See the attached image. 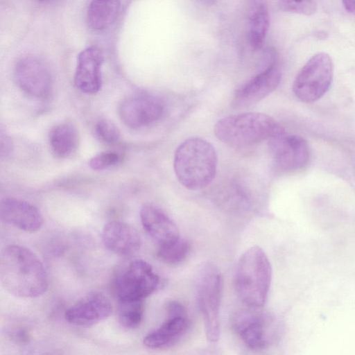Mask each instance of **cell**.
<instances>
[{
  "label": "cell",
  "mask_w": 355,
  "mask_h": 355,
  "mask_svg": "<svg viewBox=\"0 0 355 355\" xmlns=\"http://www.w3.org/2000/svg\"><path fill=\"white\" fill-rule=\"evenodd\" d=\"M334 64L330 55L318 53L312 56L297 74L293 92L296 98L311 103L322 98L331 87Z\"/></svg>",
  "instance_id": "52a82bcc"
},
{
  "label": "cell",
  "mask_w": 355,
  "mask_h": 355,
  "mask_svg": "<svg viewBox=\"0 0 355 355\" xmlns=\"http://www.w3.org/2000/svg\"><path fill=\"white\" fill-rule=\"evenodd\" d=\"M268 147L275 167L291 173L304 168L310 158V149L302 137L285 130L268 139Z\"/></svg>",
  "instance_id": "9c48e42d"
},
{
  "label": "cell",
  "mask_w": 355,
  "mask_h": 355,
  "mask_svg": "<svg viewBox=\"0 0 355 355\" xmlns=\"http://www.w3.org/2000/svg\"><path fill=\"white\" fill-rule=\"evenodd\" d=\"M166 320L144 338V345L150 349L169 347L185 334L189 320L185 308L178 301H170L166 305Z\"/></svg>",
  "instance_id": "8fae6325"
},
{
  "label": "cell",
  "mask_w": 355,
  "mask_h": 355,
  "mask_svg": "<svg viewBox=\"0 0 355 355\" xmlns=\"http://www.w3.org/2000/svg\"><path fill=\"white\" fill-rule=\"evenodd\" d=\"M270 19L266 6L261 3L250 17L248 38L252 48H262L269 28Z\"/></svg>",
  "instance_id": "44dd1931"
},
{
  "label": "cell",
  "mask_w": 355,
  "mask_h": 355,
  "mask_svg": "<svg viewBox=\"0 0 355 355\" xmlns=\"http://www.w3.org/2000/svg\"><path fill=\"white\" fill-rule=\"evenodd\" d=\"M102 241L107 249L122 257L135 254L141 245L137 231L128 223L119 220L110 221L104 226Z\"/></svg>",
  "instance_id": "e0dca14e"
},
{
  "label": "cell",
  "mask_w": 355,
  "mask_h": 355,
  "mask_svg": "<svg viewBox=\"0 0 355 355\" xmlns=\"http://www.w3.org/2000/svg\"><path fill=\"white\" fill-rule=\"evenodd\" d=\"M272 280V267L265 252L259 246L248 249L240 257L234 276L239 299L247 306L262 307Z\"/></svg>",
  "instance_id": "3957f363"
},
{
  "label": "cell",
  "mask_w": 355,
  "mask_h": 355,
  "mask_svg": "<svg viewBox=\"0 0 355 355\" xmlns=\"http://www.w3.org/2000/svg\"><path fill=\"white\" fill-rule=\"evenodd\" d=\"M282 10L286 12L311 15L316 11V3L314 0H279Z\"/></svg>",
  "instance_id": "cb8c5ba5"
},
{
  "label": "cell",
  "mask_w": 355,
  "mask_h": 355,
  "mask_svg": "<svg viewBox=\"0 0 355 355\" xmlns=\"http://www.w3.org/2000/svg\"><path fill=\"white\" fill-rule=\"evenodd\" d=\"M196 291L206 337L210 342H216L220 336L219 309L223 277L214 263H205L200 268L197 272Z\"/></svg>",
  "instance_id": "5b68a950"
},
{
  "label": "cell",
  "mask_w": 355,
  "mask_h": 355,
  "mask_svg": "<svg viewBox=\"0 0 355 355\" xmlns=\"http://www.w3.org/2000/svg\"><path fill=\"white\" fill-rule=\"evenodd\" d=\"M141 225L146 232L159 245L179 239V230L174 221L160 208L145 204L140 210Z\"/></svg>",
  "instance_id": "ac0fdd59"
},
{
  "label": "cell",
  "mask_w": 355,
  "mask_h": 355,
  "mask_svg": "<svg viewBox=\"0 0 355 355\" xmlns=\"http://www.w3.org/2000/svg\"><path fill=\"white\" fill-rule=\"evenodd\" d=\"M260 308L248 306L236 311L232 318L234 332L254 350L267 348L279 334V324L275 317Z\"/></svg>",
  "instance_id": "8992f818"
},
{
  "label": "cell",
  "mask_w": 355,
  "mask_h": 355,
  "mask_svg": "<svg viewBox=\"0 0 355 355\" xmlns=\"http://www.w3.org/2000/svg\"><path fill=\"white\" fill-rule=\"evenodd\" d=\"M119 161V156L114 152H103L94 157L89 161V166L93 170H103L115 165Z\"/></svg>",
  "instance_id": "484cf974"
},
{
  "label": "cell",
  "mask_w": 355,
  "mask_h": 355,
  "mask_svg": "<svg viewBox=\"0 0 355 355\" xmlns=\"http://www.w3.org/2000/svg\"><path fill=\"white\" fill-rule=\"evenodd\" d=\"M103 62V53L96 46L87 47L79 53L74 74V84L78 90L91 94L101 89Z\"/></svg>",
  "instance_id": "9a60e30c"
},
{
  "label": "cell",
  "mask_w": 355,
  "mask_h": 355,
  "mask_svg": "<svg viewBox=\"0 0 355 355\" xmlns=\"http://www.w3.org/2000/svg\"><path fill=\"white\" fill-rule=\"evenodd\" d=\"M345 10L351 13H355V0H342Z\"/></svg>",
  "instance_id": "83f0119b"
},
{
  "label": "cell",
  "mask_w": 355,
  "mask_h": 355,
  "mask_svg": "<svg viewBox=\"0 0 355 355\" xmlns=\"http://www.w3.org/2000/svg\"><path fill=\"white\" fill-rule=\"evenodd\" d=\"M1 156L7 157L10 155L12 148L10 137L6 133L1 132Z\"/></svg>",
  "instance_id": "4316f807"
},
{
  "label": "cell",
  "mask_w": 355,
  "mask_h": 355,
  "mask_svg": "<svg viewBox=\"0 0 355 355\" xmlns=\"http://www.w3.org/2000/svg\"><path fill=\"white\" fill-rule=\"evenodd\" d=\"M162 102L148 94H137L121 103L119 113L121 121L130 128H139L159 120L163 115Z\"/></svg>",
  "instance_id": "7c38bea8"
},
{
  "label": "cell",
  "mask_w": 355,
  "mask_h": 355,
  "mask_svg": "<svg viewBox=\"0 0 355 355\" xmlns=\"http://www.w3.org/2000/svg\"><path fill=\"white\" fill-rule=\"evenodd\" d=\"M191 250L189 242L181 237L165 245L159 246L158 258L168 265H177L184 261Z\"/></svg>",
  "instance_id": "603a6c76"
},
{
  "label": "cell",
  "mask_w": 355,
  "mask_h": 355,
  "mask_svg": "<svg viewBox=\"0 0 355 355\" xmlns=\"http://www.w3.org/2000/svg\"><path fill=\"white\" fill-rule=\"evenodd\" d=\"M282 78L277 62L260 71L236 89L233 103L236 107L248 106L260 101L278 87Z\"/></svg>",
  "instance_id": "5bb4252c"
},
{
  "label": "cell",
  "mask_w": 355,
  "mask_h": 355,
  "mask_svg": "<svg viewBox=\"0 0 355 355\" xmlns=\"http://www.w3.org/2000/svg\"><path fill=\"white\" fill-rule=\"evenodd\" d=\"M2 221L26 232H35L44 219L39 209L30 202L15 198H5L0 203Z\"/></svg>",
  "instance_id": "2e32d148"
},
{
  "label": "cell",
  "mask_w": 355,
  "mask_h": 355,
  "mask_svg": "<svg viewBox=\"0 0 355 355\" xmlns=\"http://www.w3.org/2000/svg\"><path fill=\"white\" fill-rule=\"evenodd\" d=\"M0 280L10 294L20 297L42 295L48 287V277L39 257L19 245L5 246L0 254Z\"/></svg>",
  "instance_id": "6da1fadb"
},
{
  "label": "cell",
  "mask_w": 355,
  "mask_h": 355,
  "mask_svg": "<svg viewBox=\"0 0 355 355\" xmlns=\"http://www.w3.org/2000/svg\"><path fill=\"white\" fill-rule=\"evenodd\" d=\"M284 130L270 116L259 112L230 115L219 119L214 134L222 142L233 146H251Z\"/></svg>",
  "instance_id": "277c9868"
},
{
  "label": "cell",
  "mask_w": 355,
  "mask_h": 355,
  "mask_svg": "<svg viewBox=\"0 0 355 355\" xmlns=\"http://www.w3.org/2000/svg\"><path fill=\"white\" fill-rule=\"evenodd\" d=\"M159 284V277L152 266L136 259L116 274L112 287L118 300H144L157 289Z\"/></svg>",
  "instance_id": "ba28073f"
},
{
  "label": "cell",
  "mask_w": 355,
  "mask_h": 355,
  "mask_svg": "<svg viewBox=\"0 0 355 355\" xmlns=\"http://www.w3.org/2000/svg\"><path fill=\"white\" fill-rule=\"evenodd\" d=\"M15 78L20 89L28 96L47 98L53 87L51 71L46 62L34 55L19 59L15 67Z\"/></svg>",
  "instance_id": "30bf717a"
},
{
  "label": "cell",
  "mask_w": 355,
  "mask_h": 355,
  "mask_svg": "<svg viewBox=\"0 0 355 355\" xmlns=\"http://www.w3.org/2000/svg\"><path fill=\"white\" fill-rule=\"evenodd\" d=\"M217 155L207 141L192 137L176 148L173 168L179 182L189 190H200L207 187L215 178Z\"/></svg>",
  "instance_id": "7a4b0ae2"
},
{
  "label": "cell",
  "mask_w": 355,
  "mask_h": 355,
  "mask_svg": "<svg viewBox=\"0 0 355 355\" xmlns=\"http://www.w3.org/2000/svg\"><path fill=\"white\" fill-rule=\"evenodd\" d=\"M120 0H92L87 12L89 26L96 31L108 28L117 17Z\"/></svg>",
  "instance_id": "d6986e66"
},
{
  "label": "cell",
  "mask_w": 355,
  "mask_h": 355,
  "mask_svg": "<svg viewBox=\"0 0 355 355\" xmlns=\"http://www.w3.org/2000/svg\"><path fill=\"white\" fill-rule=\"evenodd\" d=\"M112 311L109 299L102 293H89L73 305L65 312L66 320L75 326L91 327L110 316Z\"/></svg>",
  "instance_id": "4fadbf2b"
},
{
  "label": "cell",
  "mask_w": 355,
  "mask_h": 355,
  "mask_svg": "<svg viewBox=\"0 0 355 355\" xmlns=\"http://www.w3.org/2000/svg\"><path fill=\"white\" fill-rule=\"evenodd\" d=\"M95 132L101 141L109 144L116 143L120 138V132L117 127L107 120L98 121L96 124Z\"/></svg>",
  "instance_id": "d4e9b609"
},
{
  "label": "cell",
  "mask_w": 355,
  "mask_h": 355,
  "mask_svg": "<svg viewBox=\"0 0 355 355\" xmlns=\"http://www.w3.org/2000/svg\"><path fill=\"white\" fill-rule=\"evenodd\" d=\"M49 143L52 151L56 156L67 157L77 148V129L70 123L65 122L56 125L50 131Z\"/></svg>",
  "instance_id": "ffe728a7"
},
{
  "label": "cell",
  "mask_w": 355,
  "mask_h": 355,
  "mask_svg": "<svg viewBox=\"0 0 355 355\" xmlns=\"http://www.w3.org/2000/svg\"><path fill=\"white\" fill-rule=\"evenodd\" d=\"M354 170H355V168H354Z\"/></svg>",
  "instance_id": "f546056e"
},
{
  "label": "cell",
  "mask_w": 355,
  "mask_h": 355,
  "mask_svg": "<svg viewBox=\"0 0 355 355\" xmlns=\"http://www.w3.org/2000/svg\"><path fill=\"white\" fill-rule=\"evenodd\" d=\"M201 3L205 4L206 6H211L216 3L217 0H198Z\"/></svg>",
  "instance_id": "f1b7e54d"
},
{
  "label": "cell",
  "mask_w": 355,
  "mask_h": 355,
  "mask_svg": "<svg viewBox=\"0 0 355 355\" xmlns=\"http://www.w3.org/2000/svg\"><path fill=\"white\" fill-rule=\"evenodd\" d=\"M117 316L120 324L127 329L139 326L144 316V300H118Z\"/></svg>",
  "instance_id": "7402d4cb"
}]
</instances>
